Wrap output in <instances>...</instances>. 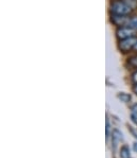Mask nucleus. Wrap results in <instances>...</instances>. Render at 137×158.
Segmentation results:
<instances>
[{
  "label": "nucleus",
  "instance_id": "f257e3e1",
  "mask_svg": "<svg viewBox=\"0 0 137 158\" xmlns=\"http://www.w3.org/2000/svg\"><path fill=\"white\" fill-rule=\"evenodd\" d=\"M132 11H133V8L124 0H116L111 4V12L115 15L128 16Z\"/></svg>",
  "mask_w": 137,
  "mask_h": 158
},
{
  "label": "nucleus",
  "instance_id": "f03ea898",
  "mask_svg": "<svg viewBox=\"0 0 137 158\" xmlns=\"http://www.w3.org/2000/svg\"><path fill=\"white\" fill-rule=\"evenodd\" d=\"M136 34V30L130 28V27H120V28L117 29L116 31V36L119 38V40H126L129 37H133Z\"/></svg>",
  "mask_w": 137,
  "mask_h": 158
},
{
  "label": "nucleus",
  "instance_id": "7ed1b4c3",
  "mask_svg": "<svg viewBox=\"0 0 137 158\" xmlns=\"http://www.w3.org/2000/svg\"><path fill=\"white\" fill-rule=\"evenodd\" d=\"M137 43V37L136 36H133V37H129V38H126V40H121L119 42V49L123 52H128L131 49H134Z\"/></svg>",
  "mask_w": 137,
  "mask_h": 158
},
{
  "label": "nucleus",
  "instance_id": "20e7f679",
  "mask_svg": "<svg viewBox=\"0 0 137 158\" xmlns=\"http://www.w3.org/2000/svg\"><path fill=\"white\" fill-rule=\"evenodd\" d=\"M129 19H130V17H128V16L115 15V14L112 15V23H113L114 25L118 26L119 28H120V27H126Z\"/></svg>",
  "mask_w": 137,
  "mask_h": 158
},
{
  "label": "nucleus",
  "instance_id": "39448f33",
  "mask_svg": "<svg viewBox=\"0 0 137 158\" xmlns=\"http://www.w3.org/2000/svg\"><path fill=\"white\" fill-rule=\"evenodd\" d=\"M122 140V134L119 132L118 130H115L113 132V144H114V148L117 147L119 142Z\"/></svg>",
  "mask_w": 137,
  "mask_h": 158
},
{
  "label": "nucleus",
  "instance_id": "423d86ee",
  "mask_svg": "<svg viewBox=\"0 0 137 158\" xmlns=\"http://www.w3.org/2000/svg\"><path fill=\"white\" fill-rule=\"evenodd\" d=\"M120 157L121 158H131V154H130V149L126 145H123L120 150Z\"/></svg>",
  "mask_w": 137,
  "mask_h": 158
},
{
  "label": "nucleus",
  "instance_id": "0eeeda50",
  "mask_svg": "<svg viewBox=\"0 0 137 158\" xmlns=\"http://www.w3.org/2000/svg\"><path fill=\"white\" fill-rule=\"evenodd\" d=\"M131 118L133 120V122L137 124V103L134 104L131 108Z\"/></svg>",
  "mask_w": 137,
  "mask_h": 158
},
{
  "label": "nucleus",
  "instance_id": "6e6552de",
  "mask_svg": "<svg viewBox=\"0 0 137 158\" xmlns=\"http://www.w3.org/2000/svg\"><path fill=\"white\" fill-rule=\"evenodd\" d=\"M126 27H130V28L137 31V17H132V18H130Z\"/></svg>",
  "mask_w": 137,
  "mask_h": 158
},
{
  "label": "nucleus",
  "instance_id": "1a4fd4ad",
  "mask_svg": "<svg viewBox=\"0 0 137 158\" xmlns=\"http://www.w3.org/2000/svg\"><path fill=\"white\" fill-rule=\"evenodd\" d=\"M118 98L120 99L122 102H124V103H129V102L131 101V96L126 94V92H120V94H118Z\"/></svg>",
  "mask_w": 137,
  "mask_h": 158
},
{
  "label": "nucleus",
  "instance_id": "9d476101",
  "mask_svg": "<svg viewBox=\"0 0 137 158\" xmlns=\"http://www.w3.org/2000/svg\"><path fill=\"white\" fill-rule=\"evenodd\" d=\"M129 64L131 65V66H133L134 68H137V55H135V56L130 58Z\"/></svg>",
  "mask_w": 137,
  "mask_h": 158
},
{
  "label": "nucleus",
  "instance_id": "9b49d317",
  "mask_svg": "<svg viewBox=\"0 0 137 158\" xmlns=\"http://www.w3.org/2000/svg\"><path fill=\"white\" fill-rule=\"evenodd\" d=\"M109 119H106V137H109Z\"/></svg>",
  "mask_w": 137,
  "mask_h": 158
},
{
  "label": "nucleus",
  "instance_id": "f8f14e48",
  "mask_svg": "<svg viewBox=\"0 0 137 158\" xmlns=\"http://www.w3.org/2000/svg\"><path fill=\"white\" fill-rule=\"evenodd\" d=\"M132 80H133L134 83L137 84V71H136V72H134L133 75H132Z\"/></svg>",
  "mask_w": 137,
  "mask_h": 158
},
{
  "label": "nucleus",
  "instance_id": "ddd939ff",
  "mask_svg": "<svg viewBox=\"0 0 137 158\" xmlns=\"http://www.w3.org/2000/svg\"><path fill=\"white\" fill-rule=\"evenodd\" d=\"M133 90H134V92H135V94H137V84L133 87Z\"/></svg>",
  "mask_w": 137,
  "mask_h": 158
},
{
  "label": "nucleus",
  "instance_id": "4468645a",
  "mask_svg": "<svg viewBox=\"0 0 137 158\" xmlns=\"http://www.w3.org/2000/svg\"><path fill=\"white\" fill-rule=\"evenodd\" d=\"M134 150H135L136 152H137V143H135V144H134Z\"/></svg>",
  "mask_w": 137,
  "mask_h": 158
},
{
  "label": "nucleus",
  "instance_id": "2eb2a0df",
  "mask_svg": "<svg viewBox=\"0 0 137 158\" xmlns=\"http://www.w3.org/2000/svg\"><path fill=\"white\" fill-rule=\"evenodd\" d=\"M134 50L137 51V43H136V45H135V47H134Z\"/></svg>",
  "mask_w": 137,
  "mask_h": 158
}]
</instances>
